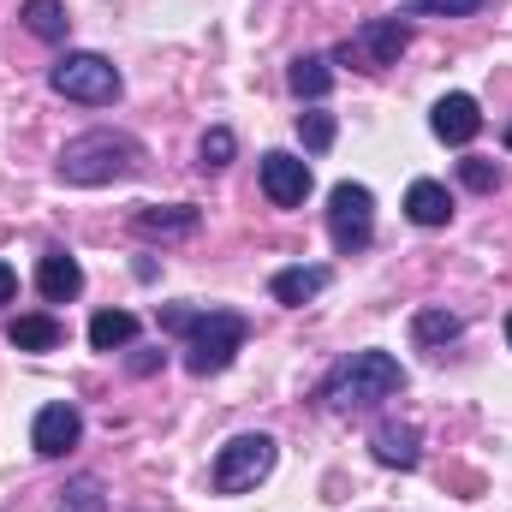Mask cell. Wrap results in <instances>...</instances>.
Returning <instances> with one entry per match:
<instances>
[{
	"mask_svg": "<svg viewBox=\"0 0 512 512\" xmlns=\"http://www.w3.org/2000/svg\"><path fill=\"white\" fill-rule=\"evenodd\" d=\"M459 334H465V322H459L453 310H417V316H411V340H417L423 352H447Z\"/></svg>",
	"mask_w": 512,
	"mask_h": 512,
	"instance_id": "17",
	"label": "cell"
},
{
	"mask_svg": "<svg viewBox=\"0 0 512 512\" xmlns=\"http://www.w3.org/2000/svg\"><path fill=\"white\" fill-rule=\"evenodd\" d=\"M405 387V370H399V358L393 352H352L346 364H334L328 370V382H322V399L334 405V411H364V405H382Z\"/></svg>",
	"mask_w": 512,
	"mask_h": 512,
	"instance_id": "3",
	"label": "cell"
},
{
	"mask_svg": "<svg viewBox=\"0 0 512 512\" xmlns=\"http://www.w3.org/2000/svg\"><path fill=\"white\" fill-rule=\"evenodd\" d=\"M286 84H292V96H298V102H322V96L334 90V66H328L322 54H298V60H292V72H286Z\"/></svg>",
	"mask_w": 512,
	"mask_h": 512,
	"instance_id": "16",
	"label": "cell"
},
{
	"mask_svg": "<svg viewBox=\"0 0 512 512\" xmlns=\"http://www.w3.org/2000/svg\"><path fill=\"white\" fill-rule=\"evenodd\" d=\"M12 298H18V268L0 262V304H12Z\"/></svg>",
	"mask_w": 512,
	"mask_h": 512,
	"instance_id": "25",
	"label": "cell"
},
{
	"mask_svg": "<svg viewBox=\"0 0 512 512\" xmlns=\"http://www.w3.org/2000/svg\"><path fill=\"white\" fill-rule=\"evenodd\" d=\"M405 215H411V227H447V221H453V191H447L441 179H411Z\"/></svg>",
	"mask_w": 512,
	"mask_h": 512,
	"instance_id": "11",
	"label": "cell"
},
{
	"mask_svg": "<svg viewBox=\"0 0 512 512\" xmlns=\"http://www.w3.org/2000/svg\"><path fill=\"white\" fill-rule=\"evenodd\" d=\"M6 340H12L18 352H54L66 334H60V322H54L48 310H36V316H18V322L6 328Z\"/></svg>",
	"mask_w": 512,
	"mask_h": 512,
	"instance_id": "18",
	"label": "cell"
},
{
	"mask_svg": "<svg viewBox=\"0 0 512 512\" xmlns=\"http://www.w3.org/2000/svg\"><path fill=\"white\" fill-rule=\"evenodd\" d=\"M274 471V435H233L215 453V495H245Z\"/></svg>",
	"mask_w": 512,
	"mask_h": 512,
	"instance_id": "7",
	"label": "cell"
},
{
	"mask_svg": "<svg viewBox=\"0 0 512 512\" xmlns=\"http://www.w3.org/2000/svg\"><path fill=\"white\" fill-rule=\"evenodd\" d=\"M411 12H435V18H471V12H483V6H495V0H405Z\"/></svg>",
	"mask_w": 512,
	"mask_h": 512,
	"instance_id": "24",
	"label": "cell"
},
{
	"mask_svg": "<svg viewBox=\"0 0 512 512\" xmlns=\"http://www.w3.org/2000/svg\"><path fill=\"white\" fill-rule=\"evenodd\" d=\"M459 179H465L471 191H483V197H489V191H501V161H483V155H465V161H459Z\"/></svg>",
	"mask_w": 512,
	"mask_h": 512,
	"instance_id": "23",
	"label": "cell"
},
{
	"mask_svg": "<svg viewBox=\"0 0 512 512\" xmlns=\"http://www.w3.org/2000/svg\"><path fill=\"white\" fill-rule=\"evenodd\" d=\"M78 435H84V417H78V405H42L36 411V423H30V447L42 453V459H60L66 447H78Z\"/></svg>",
	"mask_w": 512,
	"mask_h": 512,
	"instance_id": "9",
	"label": "cell"
},
{
	"mask_svg": "<svg viewBox=\"0 0 512 512\" xmlns=\"http://www.w3.org/2000/svg\"><path fill=\"white\" fill-rule=\"evenodd\" d=\"M429 131H435L441 143H453V149H459V143H471V137L483 131V114H477V102H471L465 90H453V96H441V102H435Z\"/></svg>",
	"mask_w": 512,
	"mask_h": 512,
	"instance_id": "10",
	"label": "cell"
},
{
	"mask_svg": "<svg viewBox=\"0 0 512 512\" xmlns=\"http://www.w3.org/2000/svg\"><path fill=\"white\" fill-rule=\"evenodd\" d=\"M36 292H42L48 304H66V298L84 292V268H78L66 251H48L42 262H36Z\"/></svg>",
	"mask_w": 512,
	"mask_h": 512,
	"instance_id": "12",
	"label": "cell"
},
{
	"mask_svg": "<svg viewBox=\"0 0 512 512\" xmlns=\"http://www.w3.org/2000/svg\"><path fill=\"white\" fill-rule=\"evenodd\" d=\"M161 328L185 334V370L191 376H221L245 352V334H251V322L239 310H191V304L161 310Z\"/></svg>",
	"mask_w": 512,
	"mask_h": 512,
	"instance_id": "1",
	"label": "cell"
},
{
	"mask_svg": "<svg viewBox=\"0 0 512 512\" xmlns=\"http://www.w3.org/2000/svg\"><path fill=\"white\" fill-rule=\"evenodd\" d=\"M334 137H340V126H334V114H322V108H304V114H298V143H304L310 155L334 149Z\"/></svg>",
	"mask_w": 512,
	"mask_h": 512,
	"instance_id": "21",
	"label": "cell"
},
{
	"mask_svg": "<svg viewBox=\"0 0 512 512\" xmlns=\"http://www.w3.org/2000/svg\"><path fill=\"white\" fill-rule=\"evenodd\" d=\"M48 90L66 102H84V108H108V102H120V66L108 54L78 48V54H60L48 66Z\"/></svg>",
	"mask_w": 512,
	"mask_h": 512,
	"instance_id": "4",
	"label": "cell"
},
{
	"mask_svg": "<svg viewBox=\"0 0 512 512\" xmlns=\"http://www.w3.org/2000/svg\"><path fill=\"white\" fill-rule=\"evenodd\" d=\"M131 340H137V316L131 310H96L90 316V346L96 352H120Z\"/></svg>",
	"mask_w": 512,
	"mask_h": 512,
	"instance_id": "19",
	"label": "cell"
},
{
	"mask_svg": "<svg viewBox=\"0 0 512 512\" xmlns=\"http://www.w3.org/2000/svg\"><path fill=\"white\" fill-rule=\"evenodd\" d=\"M328 280H334L328 268H316V262L304 268V262H298V268H280V274L268 280V292H274V304H292V310H298V304L322 298V292H328Z\"/></svg>",
	"mask_w": 512,
	"mask_h": 512,
	"instance_id": "14",
	"label": "cell"
},
{
	"mask_svg": "<svg viewBox=\"0 0 512 512\" xmlns=\"http://www.w3.org/2000/svg\"><path fill=\"white\" fill-rule=\"evenodd\" d=\"M143 167V143L126 131H84L60 149V179L66 185H114Z\"/></svg>",
	"mask_w": 512,
	"mask_h": 512,
	"instance_id": "2",
	"label": "cell"
},
{
	"mask_svg": "<svg viewBox=\"0 0 512 512\" xmlns=\"http://www.w3.org/2000/svg\"><path fill=\"white\" fill-rule=\"evenodd\" d=\"M18 18H24V30H30V36H42V42H66V24H72L60 0H24V6H18Z\"/></svg>",
	"mask_w": 512,
	"mask_h": 512,
	"instance_id": "20",
	"label": "cell"
},
{
	"mask_svg": "<svg viewBox=\"0 0 512 512\" xmlns=\"http://www.w3.org/2000/svg\"><path fill=\"white\" fill-rule=\"evenodd\" d=\"M233 149H239V143H233V131L209 126V131H203V143H197V167H203V173H221V167L233 161Z\"/></svg>",
	"mask_w": 512,
	"mask_h": 512,
	"instance_id": "22",
	"label": "cell"
},
{
	"mask_svg": "<svg viewBox=\"0 0 512 512\" xmlns=\"http://www.w3.org/2000/svg\"><path fill=\"white\" fill-rule=\"evenodd\" d=\"M370 447H376V459L393 465V471H411V465L423 459V447H417V429H411V423H382V429L370 435Z\"/></svg>",
	"mask_w": 512,
	"mask_h": 512,
	"instance_id": "15",
	"label": "cell"
},
{
	"mask_svg": "<svg viewBox=\"0 0 512 512\" xmlns=\"http://www.w3.org/2000/svg\"><path fill=\"white\" fill-rule=\"evenodd\" d=\"M197 209L191 203H179V209H155V203H143V209H131V227L143 233V239H185V233H197Z\"/></svg>",
	"mask_w": 512,
	"mask_h": 512,
	"instance_id": "13",
	"label": "cell"
},
{
	"mask_svg": "<svg viewBox=\"0 0 512 512\" xmlns=\"http://www.w3.org/2000/svg\"><path fill=\"white\" fill-rule=\"evenodd\" d=\"M262 197H268L274 209H298V203L310 197V161H298V155H286V149H268V155H262Z\"/></svg>",
	"mask_w": 512,
	"mask_h": 512,
	"instance_id": "8",
	"label": "cell"
},
{
	"mask_svg": "<svg viewBox=\"0 0 512 512\" xmlns=\"http://www.w3.org/2000/svg\"><path fill=\"white\" fill-rule=\"evenodd\" d=\"M411 48V24L405 18H370V24H358L346 42H340V66H358V72H387L399 54Z\"/></svg>",
	"mask_w": 512,
	"mask_h": 512,
	"instance_id": "6",
	"label": "cell"
},
{
	"mask_svg": "<svg viewBox=\"0 0 512 512\" xmlns=\"http://www.w3.org/2000/svg\"><path fill=\"white\" fill-rule=\"evenodd\" d=\"M507 149H512V126H507Z\"/></svg>",
	"mask_w": 512,
	"mask_h": 512,
	"instance_id": "27",
	"label": "cell"
},
{
	"mask_svg": "<svg viewBox=\"0 0 512 512\" xmlns=\"http://www.w3.org/2000/svg\"><path fill=\"white\" fill-rule=\"evenodd\" d=\"M507 346H512V316H507Z\"/></svg>",
	"mask_w": 512,
	"mask_h": 512,
	"instance_id": "26",
	"label": "cell"
},
{
	"mask_svg": "<svg viewBox=\"0 0 512 512\" xmlns=\"http://www.w3.org/2000/svg\"><path fill=\"white\" fill-rule=\"evenodd\" d=\"M328 239H334L340 256L364 251V245L376 239V197H370V185L340 179V185L328 191Z\"/></svg>",
	"mask_w": 512,
	"mask_h": 512,
	"instance_id": "5",
	"label": "cell"
}]
</instances>
